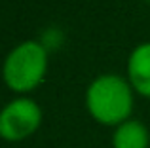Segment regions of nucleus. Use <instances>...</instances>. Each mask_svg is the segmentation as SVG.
<instances>
[{
	"instance_id": "obj_1",
	"label": "nucleus",
	"mask_w": 150,
	"mask_h": 148,
	"mask_svg": "<svg viewBox=\"0 0 150 148\" xmlns=\"http://www.w3.org/2000/svg\"><path fill=\"white\" fill-rule=\"evenodd\" d=\"M88 110L99 123L120 125L127 122L133 110V95L127 82L120 76L105 74L93 80L86 93Z\"/></svg>"
},
{
	"instance_id": "obj_2",
	"label": "nucleus",
	"mask_w": 150,
	"mask_h": 148,
	"mask_svg": "<svg viewBox=\"0 0 150 148\" xmlns=\"http://www.w3.org/2000/svg\"><path fill=\"white\" fill-rule=\"evenodd\" d=\"M48 67L46 48L38 42H25L8 55L4 63V80L13 91L25 93L42 82Z\"/></svg>"
},
{
	"instance_id": "obj_3",
	"label": "nucleus",
	"mask_w": 150,
	"mask_h": 148,
	"mask_svg": "<svg viewBox=\"0 0 150 148\" xmlns=\"http://www.w3.org/2000/svg\"><path fill=\"white\" fill-rule=\"evenodd\" d=\"M40 122L42 112L34 101L15 99L0 110V137L10 142L23 141L40 127Z\"/></svg>"
},
{
	"instance_id": "obj_4",
	"label": "nucleus",
	"mask_w": 150,
	"mask_h": 148,
	"mask_svg": "<svg viewBox=\"0 0 150 148\" xmlns=\"http://www.w3.org/2000/svg\"><path fill=\"white\" fill-rule=\"evenodd\" d=\"M131 85L144 97H150V44L133 49L127 65Z\"/></svg>"
},
{
	"instance_id": "obj_5",
	"label": "nucleus",
	"mask_w": 150,
	"mask_h": 148,
	"mask_svg": "<svg viewBox=\"0 0 150 148\" xmlns=\"http://www.w3.org/2000/svg\"><path fill=\"white\" fill-rule=\"evenodd\" d=\"M150 135L148 129L137 120H127L120 123L114 131L112 146L114 148H148Z\"/></svg>"
}]
</instances>
